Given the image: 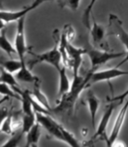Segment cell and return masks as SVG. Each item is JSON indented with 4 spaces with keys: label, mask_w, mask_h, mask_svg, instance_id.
Returning <instances> with one entry per match:
<instances>
[{
    "label": "cell",
    "mask_w": 128,
    "mask_h": 147,
    "mask_svg": "<svg viewBox=\"0 0 128 147\" xmlns=\"http://www.w3.org/2000/svg\"><path fill=\"white\" fill-rule=\"evenodd\" d=\"M9 114V110L7 108L4 107V106H0V126L2 125L4 119L7 118V116Z\"/></svg>",
    "instance_id": "28"
},
{
    "label": "cell",
    "mask_w": 128,
    "mask_h": 147,
    "mask_svg": "<svg viewBox=\"0 0 128 147\" xmlns=\"http://www.w3.org/2000/svg\"><path fill=\"white\" fill-rule=\"evenodd\" d=\"M61 133H62V142L67 144L69 146H71V147H84L80 144V142L76 139L75 136L73 135L71 132H70L68 130H66L64 127L61 128Z\"/></svg>",
    "instance_id": "20"
},
{
    "label": "cell",
    "mask_w": 128,
    "mask_h": 147,
    "mask_svg": "<svg viewBox=\"0 0 128 147\" xmlns=\"http://www.w3.org/2000/svg\"><path fill=\"white\" fill-rule=\"evenodd\" d=\"M5 26H6V24H5V23L1 20H0V32H1L5 29Z\"/></svg>",
    "instance_id": "30"
},
{
    "label": "cell",
    "mask_w": 128,
    "mask_h": 147,
    "mask_svg": "<svg viewBox=\"0 0 128 147\" xmlns=\"http://www.w3.org/2000/svg\"><path fill=\"white\" fill-rule=\"evenodd\" d=\"M25 147H30V146H29V145H27V144H26V146H25Z\"/></svg>",
    "instance_id": "32"
},
{
    "label": "cell",
    "mask_w": 128,
    "mask_h": 147,
    "mask_svg": "<svg viewBox=\"0 0 128 147\" xmlns=\"http://www.w3.org/2000/svg\"><path fill=\"white\" fill-rule=\"evenodd\" d=\"M126 110H127V102H125L123 107L121 109L120 112H119L118 116L115 119V122H114V125H113V128L110 136H107L106 134H104L102 138H101V139L105 142L106 147H111L112 144H113V142L117 140V138L119 136V133H120V131H121L122 126H123V122H125Z\"/></svg>",
    "instance_id": "9"
},
{
    "label": "cell",
    "mask_w": 128,
    "mask_h": 147,
    "mask_svg": "<svg viewBox=\"0 0 128 147\" xmlns=\"http://www.w3.org/2000/svg\"><path fill=\"white\" fill-rule=\"evenodd\" d=\"M86 102L88 105V108L90 110L91 119V125L95 129V121H96V114H97L99 106H100V100L96 98V96L91 91L88 92L86 98Z\"/></svg>",
    "instance_id": "14"
},
{
    "label": "cell",
    "mask_w": 128,
    "mask_h": 147,
    "mask_svg": "<svg viewBox=\"0 0 128 147\" xmlns=\"http://www.w3.org/2000/svg\"><path fill=\"white\" fill-rule=\"evenodd\" d=\"M107 36H114L121 41L125 47V52L127 53V40L128 34L123 26V21L114 14H110L108 30L106 32Z\"/></svg>",
    "instance_id": "5"
},
{
    "label": "cell",
    "mask_w": 128,
    "mask_h": 147,
    "mask_svg": "<svg viewBox=\"0 0 128 147\" xmlns=\"http://www.w3.org/2000/svg\"><path fill=\"white\" fill-rule=\"evenodd\" d=\"M0 94L3 95L4 96H8V98H19V96H17V95L10 88V87H8L7 86L4 84H0Z\"/></svg>",
    "instance_id": "27"
},
{
    "label": "cell",
    "mask_w": 128,
    "mask_h": 147,
    "mask_svg": "<svg viewBox=\"0 0 128 147\" xmlns=\"http://www.w3.org/2000/svg\"><path fill=\"white\" fill-rule=\"evenodd\" d=\"M95 1H93L89 4V6L87 7V8L83 12V16H82V23H83L84 27L87 30H90V28L91 26V10H93V5L95 4Z\"/></svg>",
    "instance_id": "23"
},
{
    "label": "cell",
    "mask_w": 128,
    "mask_h": 147,
    "mask_svg": "<svg viewBox=\"0 0 128 147\" xmlns=\"http://www.w3.org/2000/svg\"><path fill=\"white\" fill-rule=\"evenodd\" d=\"M39 137H40V125L38 122H36L30 130L27 132L26 144L30 146L33 144H38Z\"/></svg>",
    "instance_id": "18"
},
{
    "label": "cell",
    "mask_w": 128,
    "mask_h": 147,
    "mask_svg": "<svg viewBox=\"0 0 128 147\" xmlns=\"http://www.w3.org/2000/svg\"><path fill=\"white\" fill-rule=\"evenodd\" d=\"M112 147H126L125 144L123 141H114L113 144H112Z\"/></svg>",
    "instance_id": "29"
},
{
    "label": "cell",
    "mask_w": 128,
    "mask_h": 147,
    "mask_svg": "<svg viewBox=\"0 0 128 147\" xmlns=\"http://www.w3.org/2000/svg\"><path fill=\"white\" fill-rule=\"evenodd\" d=\"M0 131L7 133V134H11L13 133V128H12V114L9 112L7 118L4 119L2 125L0 126Z\"/></svg>",
    "instance_id": "24"
},
{
    "label": "cell",
    "mask_w": 128,
    "mask_h": 147,
    "mask_svg": "<svg viewBox=\"0 0 128 147\" xmlns=\"http://www.w3.org/2000/svg\"><path fill=\"white\" fill-rule=\"evenodd\" d=\"M59 41L63 44V47L67 53L69 59V66L72 68L73 77H76L79 75V71L82 63V55L85 54L84 48H77L71 42H68L64 35L61 33L59 36Z\"/></svg>",
    "instance_id": "4"
},
{
    "label": "cell",
    "mask_w": 128,
    "mask_h": 147,
    "mask_svg": "<svg viewBox=\"0 0 128 147\" xmlns=\"http://www.w3.org/2000/svg\"><path fill=\"white\" fill-rule=\"evenodd\" d=\"M85 54L89 56L91 60V70L96 71L100 66L103 65L113 59H118L121 57H126L125 52H108V51H99L95 48H86Z\"/></svg>",
    "instance_id": "3"
},
{
    "label": "cell",
    "mask_w": 128,
    "mask_h": 147,
    "mask_svg": "<svg viewBox=\"0 0 128 147\" xmlns=\"http://www.w3.org/2000/svg\"><path fill=\"white\" fill-rule=\"evenodd\" d=\"M111 147H112V146H111Z\"/></svg>",
    "instance_id": "33"
},
{
    "label": "cell",
    "mask_w": 128,
    "mask_h": 147,
    "mask_svg": "<svg viewBox=\"0 0 128 147\" xmlns=\"http://www.w3.org/2000/svg\"><path fill=\"white\" fill-rule=\"evenodd\" d=\"M44 1H34L32 4H30L29 6L24 7L21 8L20 10L17 11H6V10H0V20H1L5 24L9 22L13 21H17L19 20L21 18H24L27 16V13H29L33 9L37 8L40 5H42Z\"/></svg>",
    "instance_id": "8"
},
{
    "label": "cell",
    "mask_w": 128,
    "mask_h": 147,
    "mask_svg": "<svg viewBox=\"0 0 128 147\" xmlns=\"http://www.w3.org/2000/svg\"><path fill=\"white\" fill-rule=\"evenodd\" d=\"M89 79L90 72L87 73L85 76H78L76 77H73L70 91L65 96L61 98V101H59V103L56 108L51 109V113L54 112L58 114L71 115L74 110L75 104L79 96L84 88L89 86Z\"/></svg>",
    "instance_id": "1"
},
{
    "label": "cell",
    "mask_w": 128,
    "mask_h": 147,
    "mask_svg": "<svg viewBox=\"0 0 128 147\" xmlns=\"http://www.w3.org/2000/svg\"><path fill=\"white\" fill-rule=\"evenodd\" d=\"M90 79L89 86L95 84V83L103 82V81H110L114 78L127 76V71L121 70L119 68H109L104 70H90Z\"/></svg>",
    "instance_id": "7"
},
{
    "label": "cell",
    "mask_w": 128,
    "mask_h": 147,
    "mask_svg": "<svg viewBox=\"0 0 128 147\" xmlns=\"http://www.w3.org/2000/svg\"><path fill=\"white\" fill-rule=\"evenodd\" d=\"M57 4L59 6V7H61V8L68 7L73 11H76L80 6L81 1H79V0H72V1H58Z\"/></svg>",
    "instance_id": "25"
},
{
    "label": "cell",
    "mask_w": 128,
    "mask_h": 147,
    "mask_svg": "<svg viewBox=\"0 0 128 147\" xmlns=\"http://www.w3.org/2000/svg\"><path fill=\"white\" fill-rule=\"evenodd\" d=\"M0 84H4L7 86L8 87H10L13 91L16 88L19 87L15 76H14L12 74L4 70L3 68L0 69Z\"/></svg>",
    "instance_id": "16"
},
{
    "label": "cell",
    "mask_w": 128,
    "mask_h": 147,
    "mask_svg": "<svg viewBox=\"0 0 128 147\" xmlns=\"http://www.w3.org/2000/svg\"><path fill=\"white\" fill-rule=\"evenodd\" d=\"M57 38L55 39L56 43L53 46V47L50 49L48 52H45L43 53H32L30 50H29L27 52L32 55L33 59L29 63V70H31L35 65L41 63H49L54 68H56L59 71L61 67L62 66L61 64V53H59V36H56Z\"/></svg>",
    "instance_id": "2"
},
{
    "label": "cell",
    "mask_w": 128,
    "mask_h": 147,
    "mask_svg": "<svg viewBox=\"0 0 128 147\" xmlns=\"http://www.w3.org/2000/svg\"><path fill=\"white\" fill-rule=\"evenodd\" d=\"M36 123V116L33 115H23L22 118V125H21V131L24 134H27L32 126Z\"/></svg>",
    "instance_id": "21"
},
{
    "label": "cell",
    "mask_w": 128,
    "mask_h": 147,
    "mask_svg": "<svg viewBox=\"0 0 128 147\" xmlns=\"http://www.w3.org/2000/svg\"><path fill=\"white\" fill-rule=\"evenodd\" d=\"M116 106H117V104H115V103H111V104H109L106 108H105L104 113L103 115L102 119H101L100 123L98 125V128H97V130H96V132L94 133V135L93 136V138H91V141L87 144H89L91 141L95 140L96 138H99V139H101V138H102L104 134H106V133H105V131H106V128H107L108 123L110 121V119H111L112 114L113 112L114 109L116 108Z\"/></svg>",
    "instance_id": "10"
},
{
    "label": "cell",
    "mask_w": 128,
    "mask_h": 147,
    "mask_svg": "<svg viewBox=\"0 0 128 147\" xmlns=\"http://www.w3.org/2000/svg\"><path fill=\"white\" fill-rule=\"evenodd\" d=\"M23 136H24V133L22 132L21 129H20V131H16L12 135L10 139L7 141L4 144L1 145V147H18Z\"/></svg>",
    "instance_id": "22"
},
{
    "label": "cell",
    "mask_w": 128,
    "mask_h": 147,
    "mask_svg": "<svg viewBox=\"0 0 128 147\" xmlns=\"http://www.w3.org/2000/svg\"><path fill=\"white\" fill-rule=\"evenodd\" d=\"M62 34L65 37V39L67 40L68 42H71V41L74 39V37L76 35L75 30L73 29V27L70 24H67L64 26V29L62 31Z\"/></svg>",
    "instance_id": "26"
},
{
    "label": "cell",
    "mask_w": 128,
    "mask_h": 147,
    "mask_svg": "<svg viewBox=\"0 0 128 147\" xmlns=\"http://www.w3.org/2000/svg\"><path fill=\"white\" fill-rule=\"evenodd\" d=\"M29 93L32 96V98H33L41 106V107H43L45 109H47L49 112H51V108H50V105H49V102L47 98V96L42 93V91L40 89V80L39 79L34 83L33 90H32V92H29Z\"/></svg>",
    "instance_id": "12"
},
{
    "label": "cell",
    "mask_w": 128,
    "mask_h": 147,
    "mask_svg": "<svg viewBox=\"0 0 128 147\" xmlns=\"http://www.w3.org/2000/svg\"><path fill=\"white\" fill-rule=\"evenodd\" d=\"M26 63H21L19 60H0V66L3 68L4 70L10 74H16L19 69L21 68L22 64Z\"/></svg>",
    "instance_id": "17"
},
{
    "label": "cell",
    "mask_w": 128,
    "mask_h": 147,
    "mask_svg": "<svg viewBox=\"0 0 128 147\" xmlns=\"http://www.w3.org/2000/svg\"><path fill=\"white\" fill-rule=\"evenodd\" d=\"M58 72H59V93H58V96H59V98H61L70 91L71 83L68 77L65 66L62 65Z\"/></svg>",
    "instance_id": "13"
},
{
    "label": "cell",
    "mask_w": 128,
    "mask_h": 147,
    "mask_svg": "<svg viewBox=\"0 0 128 147\" xmlns=\"http://www.w3.org/2000/svg\"><path fill=\"white\" fill-rule=\"evenodd\" d=\"M15 78H16V80L24 82V83H35L36 81H38L39 79V77L35 76L33 74L30 72V70L26 65V63L22 64L21 68L16 73Z\"/></svg>",
    "instance_id": "15"
},
{
    "label": "cell",
    "mask_w": 128,
    "mask_h": 147,
    "mask_svg": "<svg viewBox=\"0 0 128 147\" xmlns=\"http://www.w3.org/2000/svg\"><path fill=\"white\" fill-rule=\"evenodd\" d=\"M30 147H39V146H38V144H33L30 145Z\"/></svg>",
    "instance_id": "31"
},
{
    "label": "cell",
    "mask_w": 128,
    "mask_h": 147,
    "mask_svg": "<svg viewBox=\"0 0 128 147\" xmlns=\"http://www.w3.org/2000/svg\"><path fill=\"white\" fill-rule=\"evenodd\" d=\"M0 49L3 50L7 55H9V56H11L12 54L17 53L14 46L7 38L6 30H3L1 32H0Z\"/></svg>",
    "instance_id": "19"
},
{
    "label": "cell",
    "mask_w": 128,
    "mask_h": 147,
    "mask_svg": "<svg viewBox=\"0 0 128 147\" xmlns=\"http://www.w3.org/2000/svg\"><path fill=\"white\" fill-rule=\"evenodd\" d=\"M91 18H93V26H91L89 30L91 32V37L95 45H100L103 47V42L104 40L105 35H106V31H105L103 26L98 24L93 16H91Z\"/></svg>",
    "instance_id": "11"
},
{
    "label": "cell",
    "mask_w": 128,
    "mask_h": 147,
    "mask_svg": "<svg viewBox=\"0 0 128 147\" xmlns=\"http://www.w3.org/2000/svg\"><path fill=\"white\" fill-rule=\"evenodd\" d=\"M25 21L26 17L21 18L19 20H17V32L15 37V45L14 48L16 50V53L18 56V60L21 63H26L25 55L27 52V43H26V37H25Z\"/></svg>",
    "instance_id": "6"
}]
</instances>
